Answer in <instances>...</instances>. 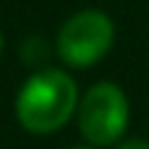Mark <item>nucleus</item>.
Wrapping results in <instances>:
<instances>
[{
  "label": "nucleus",
  "instance_id": "obj_4",
  "mask_svg": "<svg viewBox=\"0 0 149 149\" xmlns=\"http://www.w3.org/2000/svg\"><path fill=\"white\" fill-rule=\"evenodd\" d=\"M115 149H149V141H144V139H128V141L117 144Z\"/></svg>",
  "mask_w": 149,
  "mask_h": 149
},
{
  "label": "nucleus",
  "instance_id": "obj_1",
  "mask_svg": "<svg viewBox=\"0 0 149 149\" xmlns=\"http://www.w3.org/2000/svg\"><path fill=\"white\" fill-rule=\"evenodd\" d=\"M77 83L64 69L45 67L35 72L16 96V120L37 136L56 133L77 109Z\"/></svg>",
  "mask_w": 149,
  "mask_h": 149
},
{
  "label": "nucleus",
  "instance_id": "obj_2",
  "mask_svg": "<svg viewBox=\"0 0 149 149\" xmlns=\"http://www.w3.org/2000/svg\"><path fill=\"white\" fill-rule=\"evenodd\" d=\"M130 120V104L120 85L96 83L77 104V125L91 146H109L120 141Z\"/></svg>",
  "mask_w": 149,
  "mask_h": 149
},
{
  "label": "nucleus",
  "instance_id": "obj_3",
  "mask_svg": "<svg viewBox=\"0 0 149 149\" xmlns=\"http://www.w3.org/2000/svg\"><path fill=\"white\" fill-rule=\"evenodd\" d=\"M115 43V24L112 19L96 8L77 11L69 16L56 37V53L59 59L74 69H85L99 64L109 53Z\"/></svg>",
  "mask_w": 149,
  "mask_h": 149
},
{
  "label": "nucleus",
  "instance_id": "obj_5",
  "mask_svg": "<svg viewBox=\"0 0 149 149\" xmlns=\"http://www.w3.org/2000/svg\"><path fill=\"white\" fill-rule=\"evenodd\" d=\"M72 149H96V146H72Z\"/></svg>",
  "mask_w": 149,
  "mask_h": 149
},
{
  "label": "nucleus",
  "instance_id": "obj_6",
  "mask_svg": "<svg viewBox=\"0 0 149 149\" xmlns=\"http://www.w3.org/2000/svg\"><path fill=\"white\" fill-rule=\"evenodd\" d=\"M0 51H3V35H0Z\"/></svg>",
  "mask_w": 149,
  "mask_h": 149
}]
</instances>
